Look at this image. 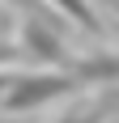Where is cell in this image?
I'll list each match as a JSON object with an SVG mask.
<instances>
[{"instance_id":"4","label":"cell","mask_w":119,"mask_h":123,"mask_svg":"<svg viewBox=\"0 0 119 123\" xmlns=\"http://www.w3.org/2000/svg\"><path fill=\"white\" fill-rule=\"evenodd\" d=\"M60 123H98V115H94V119H89V115H85V111H72V115H64V119H60Z\"/></svg>"},{"instance_id":"5","label":"cell","mask_w":119,"mask_h":123,"mask_svg":"<svg viewBox=\"0 0 119 123\" xmlns=\"http://www.w3.org/2000/svg\"><path fill=\"white\" fill-rule=\"evenodd\" d=\"M13 55H17V51H13V47H4V43H0V64H9Z\"/></svg>"},{"instance_id":"1","label":"cell","mask_w":119,"mask_h":123,"mask_svg":"<svg viewBox=\"0 0 119 123\" xmlns=\"http://www.w3.org/2000/svg\"><path fill=\"white\" fill-rule=\"evenodd\" d=\"M81 81L72 72H26L17 76V81H4V89H0V106L4 111H34V106H43V102L51 98H64L68 89H77Z\"/></svg>"},{"instance_id":"2","label":"cell","mask_w":119,"mask_h":123,"mask_svg":"<svg viewBox=\"0 0 119 123\" xmlns=\"http://www.w3.org/2000/svg\"><path fill=\"white\" fill-rule=\"evenodd\" d=\"M21 51L38 55L43 64H60L64 60V43H60V34L43 21V17H26V25H21Z\"/></svg>"},{"instance_id":"3","label":"cell","mask_w":119,"mask_h":123,"mask_svg":"<svg viewBox=\"0 0 119 123\" xmlns=\"http://www.w3.org/2000/svg\"><path fill=\"white\" fill-rule=\"evenodd\" d=\"M51 9H60L64 17H72V21L81 25V30H98V21H94V9H89L85 0H51Z\"/></svg>"}]
</instances>
